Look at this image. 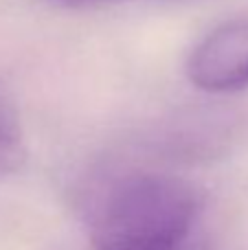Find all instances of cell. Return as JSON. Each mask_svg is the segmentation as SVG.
Returning <instances> with one entry per match:
<instances>
[{
    "label": "cell",
    "instance_id": "1",
    "mask_svg": "<svg viewBox=\"0 0 248 250\" xmlns=\"http://www.w3.org/2000/svg\"><path fill=\"white\" fill-rule=\"evenodd\" d=\"M202 193L167 173H125L95 195L88 211L95 250H139L198 233Z\"/></svg>",
    "mask_w": 248,
    "mask_h": 250
},
{
    "label": "cell",
    "instance_id": "2",
    "mask_svg": "<svg viewBox=\"0 0 248 250\" xmlns=\"http://www.w3.org/2000/svg\"><path fill=\"white\" fill-rule=\"evenodd\" d=\"M191 83L207 92H233L248 86V16L213 29L187 60Z\"/></svg>",
    "mask_w": 248,
    "mask_h": 250
},
{
    "label": "cell",
    "instance_id": "5",
    "mask_svg": "<svg viewBox=\"0 0 248 250\" xmlns=\"http://www.w3.org/2000/svg\"><path fill=\"white\" fill-rule=\"evenodd\" d=\"M60 7H95V4H105V2H117V0H48Z\"/></svg>",
    "mask_w": 248,
    "mask_h": 250
},
{
    "label": "cell",
    "instance_id": "4",
    "mask_svg": "<svg viewBox=\"0 0 248 250\" xmlns=\"http://www.w3.org/2000/svg\"><path fill=\"white\" fill-rule=\"evenodd\" d=\"M139 250H218L213 244L207 237H202L200 230L185 239H178V242L171 244H161V246H152V248H139Z\"/></svg>",
    "mask_w": 248,
    "mask_h": 250
},
{
    "label": "cell",
    "instance_id": "3",
    "mask_svg": "<svg viewBox=\"0 0 248 250\" xmlns=\"http://www.w3.org/2000/svg\"><path fill=\"white\" fill-rule=\"evenodd\" d=\"M24 158V138L16 112L0 99V178L18 167Z\"/></svg>",
    "mask_w": 248,
    "mask_h": 250
}]
</instances>
